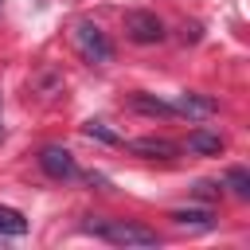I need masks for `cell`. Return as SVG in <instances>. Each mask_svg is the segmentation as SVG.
Segmentation results:
<instances>
[{
  "mask_svg": "<svg viewBox=\"0 0 250 250\" xmlns=\"http://www.w3.org/2000/svg\"><path fill=\"white\" fill-rule=\"evenodd\" d=\"M82 230L102 242H113V246H156L160 242V234L152 227L133 223V219H86Z\"/></svg>",
  "mask_w": 250,
  "mask_h": 250,
  "instance_id": "obj_1",
  "label": "cell"
},
{
  "mask_svg": "<svg viewBox=\"0 0 250 250\" xmlns=\"http://www.w3.org/2000/svg\"><path fill=\"white\" fill-rule=\"evenodd\" d=\"M70 39H74V51H78L90 66H105V62L113 59V43H109V35H105L94 20H78L74 31H70Z\"/></svg>",
  "mask_w": 250,
  "mask_h": 250,
  "instance_id": "obj_2",
  "label": "cell"
},
{
  "mask_svg": "<svg viewBox=\"0 0 250 250\" xmlns=\"http://www.w3.org/2000/svg\"><path fill=\"white\" fill-rule=\"evenodd\" d=\"M121 27H125V39H133V43H141V47H148V43H160V39H164V23H160V16H156V12L129 8V12L121 16Z\"/></svg>",
  "mask_w": 250,
  "mask_h": 250,
  "instance_id": "obj_3",
  "label": "cell"
},
{
  "mask_svg": "<svg viewBox=\"0 0 250 250\" xmlns=\"http://www.w3.org/2000/svg\"><path fill=\"white\" fill-rule=\"evenodd\" d=\"M39 168H43L51 180H74V176H78V164H74L70 148H62V145L39 148Z\"/></svg>",
  "mask_w": 250,
  "mask_h": 250,
  "instance_id": "obj_4",
  "label": "cell"
},
{
  "mask_svg": "<svg viewBox=\"0 0 250 250\" xmlns=\"http://www.w3.org/2000/svg\"><path fill=\"white\" fill-rule=\"evenodd\" d=\"M129 152L148 156V160H176L180 156V145L168 141V137H137V141H129Z\"/></svg>",
  "mask_w": 250,
  "mask_h": 250,
  "instance_id": "obj_5",
  "label": "cell"
},
{
  "mask_svg": "<svg viewBox=\"0 0 250 250\" xmlns=\"http://www.w3.org/2000/svg\"><path fill=\"white\" fill-rule=\"evenodd\" d=\"M172 105H176V113H180V117H211V113L219 109V102H215V98H207V94H180Z\"/></svg>",
  "mask_w": 250,
  "mask_h": 250,
  "instance_id": "obj_6",
  "label": "cell"
},
{
  "mask_svg": "<svg viewBox=\"0 0 250 250\" xmlns=\"http://www.w3.org/2000/svg\"><path fill=\"white\" fill-rule=\"evenodd\" d=\"M129 109L148 113V117H180L172 102H160V98H152V94H129Z\"/></svg>",
  "mask_w": 250,
  "mask_h": 250,
  "instance_id": "obj_7",
  "label": "cell"
},
{
  "mask_svg": "<svg viewBox=\"0 0 250 250\" xmlns=\"http://www.w3.org/2000/svg\"><path fill=\"white\" fill-rule=\"evenodd\" d=\"M188 152H195V156H219L223 152V137L211 133V129H191L188 133Z\"/></svg>",
  "mask_w": 250,
  "mask_h": 250,
  "instance_id": "obj_8",
  "label": "cell"
},
{
  "mask_svg": "<svg viewBox=\"0 0 250 250\" xmlns=\"http://www.w3.org/2000/svg\"><path fill=\"white\" fill-rule=\"evenodd\" d=\"M172 223H180V227H199V230H207V227H215V215H211L207 207H180V211H172Z\"/></svg>",
  "mask_w": 250,
  "mask_h": 250,
  "instance_id": "obj_9",
  "label": "cell"
},
{
  "mask_svg": "<svg viewBox=\"0 0 250 250\" xmlns=\"http://www.w3.org/2000/svg\"><path fill=\"white\" fill-rule=\"evenodd\" d=\"M27 234V219L12 207H0V238H20Z\"/></svg>",
  "mask_w": 250,
  "mask_h": 250,
  "instance_id": "obj_10",
  "label": "cell"
},
{
  "mask_svg": "<svg viewBox=\"0 0 250 250\" xmlns=\"http://www.w3.org/2000/svg\"><path fill=\"white\" fill-rule=\"evenodd\" d=\"M223 184H227V188H230L238 199H246V195H250V172H246V168H227Z\"/></svg>",
  "mask_w": 250,
  "mask_h": 250,
  "instance_id": "obj_11",
  "label": "cell"
},
{
  "mask_svg": "<svg viewBox=\"0 0 250 250\" xmlns=\"http://www.w3.org/2000/svg\"><path fill=\"white\" fill-rule=\"evenodd\" d=\"M86 137H98L102 145H125L113 129H105V121H86Z\"/></svg>",
  "mask_w": 250,
  "mask_h": 250,
  "instance_id": "obj_12",
  "label": "cell"
},
{
  "mask_svg": "<svg viewBox=\"0 0 250 250\" xmlns=\"http://www.w3.org/2000/svg\"><path fill=\"white\" fill-rule=\"evenodd\" d=\"M195 195H199V199H215V195H219V184H211V180H199V184H195Z\"/></svg>",
  "mask_w": 250,
  "mask_h": 250,
  "instance_id": "obj_13",
  "label": "cell"
}]
</instances>
